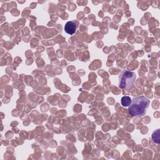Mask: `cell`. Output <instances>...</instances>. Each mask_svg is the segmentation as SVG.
<instances>
[{"label":"cell","instance_id":"obj_1","mask_svg":"<svg viewBox=\"0 0 160 160\" xmlns=\"http://www.w3.org/2000/svg\"><path fill=\"white\" fill-rule=\"evenodd\" d=\"M150 101L143 96L134 98L129 106V113L132 116H143L146 113Z\"/></svg>","mask_w":160,"mask_h":160},{"label":"cell","instance_id":"obj_2","mask_svg":"<svg viewBox=\"0 0 160 160\" xmlns=\"http://www.w3.org/2000/svg\"><path fill=\"white\" fill-rule=\"evenodd\" d=\"M136 78V76L134 72L124 70L122 71L119 77V87L123 89H129L131 88L133 86Z\"/></svg>","mask_w":160,"mask_h":160},{"label":"cell","instance_id":"obj_3","mask_svg":"<svg viewBox=\"0 0 160 160\" xmlns=\"http://www.w3.org/2000/svg\"><path fill=\"white\" fill-rule=\"evenodd\" d=\"M77 27L78 25L76 24L74 21H68L66 23L64 26V30L68 34L72 35L75 33Z\"/></svg>","mask_w":160,"mask_h":160},{"label":"cell","instance_id":"obj_4","mask_svg":"<svg viewBox=\"0 0 160 160\" xmlns=\"http://www.w3.org/2000/svg\"><path fill=\"white\" fill-rule=\"evenodd\" d=\"M121 102L122 106L126 107V106H129V104L131 102V99L130 98V97L127 96H124L121 98Z\"/></svg>","mask_w":160,"mask_h":160},{"label":"cell","instance_id":"obj_5","mask_svg":"<svg viewBox=\"0 0 160 160\" xmlns=\"http://www.w3.org/2000/svg\"><path fill=\"white\" fill-rule=\"evenodd\" d=\"M152 139L153 141L156 143L160 142V138H159V129H157L154 131L152 134Z\"/></svg>","mask_w":160,"mask_h":160}]
</instances>
